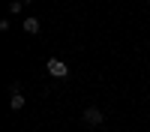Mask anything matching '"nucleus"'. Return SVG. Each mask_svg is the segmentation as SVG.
Wrapping results in <instances>:
<instances>
[{"label":"nucleus","mask_w":150,"mask_h":132,"mask_svg":"<svg viewBox=\"0 0 150 132\" xmlns=\"http://www.w3.org/2000/svg\"><path fill=\"white\" fill-rule=\"evenodd\" d=\"M81 120H84V123L87 126H99V123H102V120H105V114L102 111H99V108H84V114H81Z\"/></svg>","instance_id":"f03ea898"},{"label":"nucleus","mask_w":150,"mask_h":132,"mask_svg":"<svg viewBox=\"0 0 150 132\" xmlns=\"http://www.w3.org/2000/svg\"><path fill=\"white\" fill-rule=\"evenodd\" d=\"M21 3H36V0H21Z\"/></svg>","instance_id":"423d86ee"},{"label":"nucleus","mask_w":150,"mask_h":132,"mask_svg":"<svg viewBox=\"0 0 150 132\" xmlns=\"http://www.w3.org/2000/svg\"><path fill=\"white\" fill-rule=\"evenodd\" d=\"M24 33H39V21L36 18H24Z\"/></svg>","instance_id":"7ed1b4c3"},{"label":"nucleus","mask_w":150,"mask_h":132,"mask_svg":"<svg viewBox=\"0 0 150 132\" xmlns=\"http://www.w3.org/2000/svg\"><path fill=\"white\" fill-rule=\"evenodd\" d=\"M48 75H54V78H66V75H69V66L63 63V60L51 57V60H48Z\"/></svg>","instance_id":"f257e3e1"},{"label":"nucleus","mask_w":150,"mask_h":132,"mask_svg":"<svg viewBox=\"0 0 150 132\" xmlns=\"http://www.w3.org/2000/svg\"><path fill=\"white\" fill-rule=\"evenodd\" d=\"M9 108H12V111H21V108H24V96H21V93H15V96L9 99Z\"/></svg>","instance_id":"20e7f679"},{"label":"nucleus","mask_w":150,"mask_h":132,"mask_svg":"<svg viewBox=\"0 0 150 132\" xmlns=\"http://www.w3.org/2000/svg\"><path fill=\"white\" fill-rule=\"evenodd\" d=\"M21 9H24L21 0H12V3H9V12H21Z\"/></svg>","instance_id":"39448f33"}]
</instances>
